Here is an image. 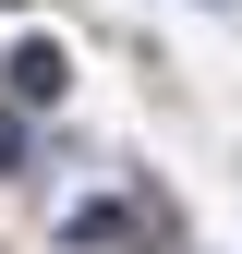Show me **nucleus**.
I'll return each instance as SVG.
<instances>
[{
  "label": "nucleus",
  "instance_id": "obj_1",
  "mask_svg": "<svg viewBox=\"0 0 242 254\" xmlns=\"http://www.w3.org/2000/svg\"><path fill=\"white\" fill-rule=\"evenodd\" d=\"M60 85H73V61H60L49 37H24V49H12V97H24V109H49Z\"/></svg>",
  "mask_w": 242,
  "mask_h": 254
},
{
  "label": "nucleus",
  "instance_id": "obj_4",
  "mask_svg": "<svg viewBox=\"0 0 242 254\" xmlns=\"http://www.w3.org/2000/svg\"><path fill=\"white\" fill-rule=\"evenodd\" d=\"M218 12H230V0H218Z\"/></svg>",
  "mask_w": 242,
  "mask_h": 254
},
{
  "label": "nucleus",
  "instance_id": "obj_2",
  "mask_svg": "<svg viewBox=\"0 0 242 254\" xmlns=\"http://www.w3.org/2000/svg\"><path fill=\"white\" fill-rule=\"evenodd\" d=\"M60 242H85V254H109V242H133V218H121V206L97 194V206H73V218H60Z\"/></svg>",
  "mask_w": 242,
  "mask_h": 254
},
{
  "label": "nucleus",
  "instance_id": "obj_3",
  "mask_svg": "<svg viewBox=\"0 0 242 254\" xmlns=\"http://www.w3.org/2000/svg\"><path fill=\"white\" fill-rule=\"evenodd\" d=\"M37 157V133H24V109H0V170H24Z\"/></svg>",
  "mask_w": 242,
  "mask_h": 254
}]
</instances>
